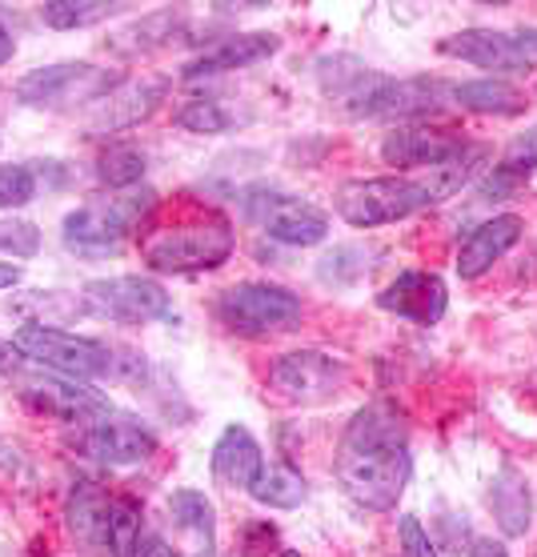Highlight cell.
Listing matches in <instances>:
<instances>
[{
	"label": "cell",
	"mask_w": 537,
	"mask_h": 557,
	"mask_svg": "<svg viewBox=\"0 0 537 557\" xmlns=\"http://www.w3.org/2000/svg\"><path fill=\"white\" fill-rule=\"evenodd\" d=\"M437 201H441V193H437L434 173H425V177H365L346 181L333 197V209L346 225L377 228L405 221V216L422 213Z\"/></svg>",
	"instance_id": "6da1fadb"
},
{
	"label": "cell",
	"mask_w": 537,
	"mask_h": 557,
	"mask_svg": "<svg viewBox=\"0 0 537 557\" xmlns=\"http://www.w3.org/2000/svg\"><path fill=\"white\" fill-rule=\"evenodd\" d=\"M413 473L410 445H346L337 454V482L358 506L389 513Z\"/></svg>",
	"instance_id": "7a4b0ae2"
},
{
	"label": "cell",
	"mask_w": 537,
	"mask_h": 557,
	"mask_svg": "<svg viewBox=\"0 0 537 557\" xmlns=\"http://www.w3.org/2000/svg\"><path fill=\"white\" fill-rule=\"evenodd\" d=\"M233 225L221 216L205 221H185V225H168L149 233L141 245L145 265L157 273H209V269L225 265L233 257Z\"/></svg>",
	"instance_id": "3957f363"
},
{
	"label": "cell",
	"mask_w": 537,
	"mask_h": 557,
	"mask_svg": "<svg viewBox=\"0 0 537 557\" xmlns=\"http://www.w3.org/2000/svg\"><path fill=\"white\" fill-rule=\"evenodd\" d=\"M217 317L237 337H282L301 325V301L282 285L241 281L217 297Z\"/></svg>",
	"instance_id": "277c9868"
},
{
	"label": "cell",
	"mask_w": 537,
	"mask_h": 557,
	"mask_svg": "<svg viewBox=\"0 0 537 557\" xmlns=\"http://www.w3.org/2000/svg\"><path fill=\"white\" fill-rule=\"evenodd\" d=\"M16 345L25 349V357L49 366L52 373H64V377L89 381V377H113L116 373V354L104 342L64 333V330H57V325H45V321L21 325Z\"/></svg>",
	"instance_id": "5b68a950"
},
{
	"label": "cell",
	"mask_w": 537,
	"mask_h": 557,
	"mask_svg": "<svg viewBox=\"0 0 537 557\" xmlns=\"http://www.w3.org/2000/svg\"><path fill=\"white\" fill-rule=\"evenodd\" d=\"M437 52L486 73L522 76L537 69V28H465L441 40Z\"/></svg>",
	"instance_id": "8992f818"
},
{
	"label": "cell",
	"mask_w": 537,
	"mask_h": 557,
	"mask_svg": "<svg viewBox=\"0 0 537 557\" xmlns=\"http://www.w3.org/2000/svg\"><path fill=\"white\" fill-rule=\"evenodd\" d=\"M153 209V193H125L116 201H89L64 216V245L77 253H109L125 242L133 225Z\"/></svg>",
	"instance_id": "52a82bcc"
},
{
	"label": "cell",
	"mask_w": 537,
	"mask_h": 557,
	"mask_svg": "<svg viewBox=\"0 0 537 557\" xmlns=\"http://www.w3.org/2000/svg\"><path fill=\"white\" fill-rule=\"evenodd\" d=\"M16 101L28 109H57V104H85L101 101L104 92H113V73H104L89 61H61L33 69L16 81Z\"/></svg>",
	"instance_id": "ba28073f"
},
{
	"label": "cell",
	"mask_w": 537,
	"mask_h": 557,
	"mask_svg": "<svg viewBox=\"0 0 537 557\" xmlns=\"http://www.w3.org/2000/svg\"><path fill=\"white\" fill-rule=\"evenodd\" d=\"M85 301L97 317H109L116 325H149L168 317L173 301L161 281L141 277V273H121V277H101L85 285Z\"/></svg>",
	"instance_id": "9c48e42d"
},
{
	"label": "cell",
	"mask_w": 537,
	"mask_h": 557,
	"mask_svg": "<svg viewBox=\"0 0 537 557\" xmlns=\"http://www.w3.org/2000/svg\"><path fill=\"white\" fill-rule=\"evenodd\" d=\"M346 361L317 354V349L282 354L273 361V369H268V385L282 393L285 401H294V406H321V401H329L333 393L346 389Z\"/></svg>",
	"instance_id": "30bf717a"
},
{
	"label": "cell",
	"mask_w": 537,
	"mask_h": 557,
	"mask_svg": "<svg viewBox=\"0 0 537 557\" xmlns=\"http://www.w3.org/2000/svg\"><path fill=\"white\" fill-rule=\"evenodd\" d=\"M16 385H21L25 406L52 413V418L80 421V425H92V421L113 409L97 389H85L77 377H64V373H52V369L49 373H21Z\"/></svg>",
	"instance_id": "8fae6325"
},
{
	"label": "cell",
	"mask_w": 537,
	"mask_h": 557,
	"mask_svg": "<svg viewBox=\"0 0 537 557\" xmlns=\"http://www.w3.org/2000/svg\"><path fill=\"white\" fill-rule=\"evenodd\" d=\"M80 449L101 461V466H141L145 457H153L157 437L141 418H128V413H104L92 425H85Z\"/></svg>",
	"instance_id": "7c38bea8"
},
{
	"label": "cell",
	"mask_w": 537,
	"mask_h": 557,
	"mask_svg": "<svg viewBox=\"0 0 537 557\" xmlns=\"http://www.w3.org/2000/svg\"><path fill=\"white\" fill-rule=\"evenodd\" d=\"M470 149V140L453 133V128H441V125H401L394 128L382 145V157L385 165L394 169H441L449 165L453 157Z\"/></svg>",
	"instance_id": "4fadbf2b"
},
{
	"label": "cell",
	"mask_w": 537,
	"mask_h": 557,
	"mask_svg": "<svg viewBox=\"0 0 537 557\" xmlns=\"http://www.w3.org/2000/svg\"><path fill=\"white\" fill-rule=\"evenodd\" d=\"M377 305L385 313L410 317L417 325H437L446 317L449 293L446 281L437 273H425V269H405L397 281H389L382 293H377Z\"/></svg>",
	"instance_id": "5bb4252c"
},
{
	"label": "cell",
	"mask_w": 537,
	"mask_h": 557,
	"mask_svg": "<svg viewBox=\"0 0 537 557\" xmlns=\"http://www.w3.org/2000/svg\"><path fill=\"white\" fill-rule=\"evenodd\" d=\"M522 233H525V221L517 213H498V216H489V221H482V225L461 242L458 273L465 281L482 277L486 269H494V261H501L513 245L522 242Z\"/></svg>",
	"instance_id": "9a60e30c"
},
{
	"label": "cell",
	"mask_w": 537,
	"mask_h": 557,
	"mask_svg": "<svg viewBox=\"0 0 537 557\" xmlns=\"http://www.w3.org/2000/svg\"><path fill=\"white\" fill-rule=\"evenodd\" d=\"M282 40L273 37V33H237L229 40H217V45H209L201 57H192L180 76L185 81H201V76H217V73H233V69H249V64L265 61L277 52Z\"/></svg>",
	"instance_id": "2e32d148"
},
{
	"label": "cell",
	"mask_w": 537,
	"mask_h": 557,
	"mask_svg": "<svg viewBox=\"0 0 537 557\" xmlns=\"http://www.w3.org/2000/svg\"><path fill=\"white\" fill-rule=\"evenodd\" d=\"M165 92H168V76H141V81L116 85L101 101V109H97V128L137 125V121H145L153 109H161Z\"/></svg>",
	"instance_id": "e0dca14e"
},
{
	"label": "cell",
	"mask_w": 537,
	"mask_h": 557,
	"mask_svg": "<svg viewBox=\"0 0 537 557\" xmlns=\"http://www.w3.org/2000/svg\"><path fill=\"white\" fill-rule=\"evenodd\" d=\"M261 466H265L261 445L245 425H229L221 433V442L213 445V478L225 490H253Z\"/></svg>",
	"instance_id": "ac0fdd59"
},
{
	"label": "cell",
	"mask_w": 537,
	"mask_h": 557,
	"mask_svg": "<svg viewBox=\"0 0 537 557\" xmlns=\"http://www.w3.org/2000/svg\"><path fill=\"white\" fill-rule=\"evenodd\" d=\"M109 494L101 485L77 482L68 490V506H64V521H68V533L73 542L85 545V549H109Z\"/></svg>",
	"instance_id": "d6986e66"
},
{
	"label": "cell",
	"mask_w": 537,
	"mask_h": 557,
	"mask_svg": "<svg viewBox=\"0 0 537 557\" xmlns=\"http://www.w3.org/2000/svg\"><path fill=\"white\" fill-rule=\"evenodd\" d=\"M261 228H265L273 242L309 249V245H321L329 237V213L309 201H297V197H282V205L265 216Z\"/></svg>",
	"instance_id": "ffe728a7"
},
{
	"label": "cell",
	"mask_w": 537,
	"mask_h": 557,
	"mask_svg": "<svg viewBox=\"0 0 537 557\" xmlns=\"http://www.w3.org/2000/svg\"><path fill=\"white\" fill-rule=\"evenodd\" d=\"M489 509L494 521L501 525L505 537H522L534 521V497H529V482L513 466H501L498 478L489 482Z\"/></svg>",
	"instance_id": "44dd1931"
},
{
	"label": "cell",
	"mask_w": 537,
	"mask_h": 557,
	"mask_svg": "<svg viewBox=\"0 0 537 557\" xmlns=\"http://www.w3.org/2000/svg\"><path fill=\"white\" fill-rule=\"evenodd\" d=\"M346 445H410V421L394 401H370L346 425Z\"/></svg>",
	"instance_id": "7402d4cb"
},
{
	"label": "cell",
	"mask_w": 537,
	"mask_h": 557,
	"mask_svg": "<svg viewBox=\"0 0 537 557\" xmlns=\"http://www.w3.org/2000/svg\"><path fill=\"white\" fill-rule=\"evenodd\" d=\"M453 104L470 109V113H494V116H517L525 109V97L501 76H482V81H465L453 85Z\"/></svg>",
	"instance_id": "603a6c76"
},
{
	"label": "cell",
	"mask_w": 537,
	"mask_h": 557,
	"mask_svg": "<svg viewBox=\"0 0 537 557\" xmlns=\"http://www.w3.org/2000/svg\"><path fill=\"white\" fill-rule=\"evenodd\" d=\"M249 494L261 502V506H273V509H297L305 506L309 497V485L305 478L297 473L289 461H265L261 473H257V482Z\"/></svg>",
	"instance_id": "cb8c5ba5"
},
{
	"label": "cell",
	"mask_w": 537,
	"mask_h": 557,
	"mask_svg": "<svg viewBox=\"0 0 537 557\" xmlns=\"http://www.w3.org/2000/svg\"><path fill=\"white\" fill-rule=\"evenodd\" d=\"M529 169H537V125L525 128V133H517V137L510 140V149L501 152L498 169L486 177L482 193H494V197L513 193L525 177H529Z\"/></svg>",
	"instance_id": "d4e9b609"
},
{
	"label": "cell",
	"mask_w": 537,
	"mask_h": 557,
	"mask_svg": "<svg viewBox=\"0 0 537 557\" xmlns=\"http://www.w3.org/2000/svg\"><path fill=\"white\" fill-rule=\"evenodd\" d=\"M145 169H149V161H145V152L137 149V145L113 140V145H104V149L97 152V177L116 193H128L133 185H141Z\"/></svg>",
	"instance_id": "484cf974"
},
{
	"label": "cell",
	"mask_w": 537,
	"mask_h": 557,
	"mask_svg": "<svg viewBox=\"0 0 537 557\" xmlns=\"http://www.w3.org/2000/svg\"><path fill=\"white\" fill-rule=\"evenodd\" d=\"M168 513L177 521L180 530L192 533L197 545L213 554V506H209L205 494H197V490H177V494L168 497Z\"/></svg>",
	"instance_id": "4316f807"
},
{
	"label": "cell",
	"mask_w": 537,
	"mask_h": 557,
	"mask_svg": "<svg viewBox=\"0 0 537 557\" xmlns=\"http://www.w3.org/2000/svg\"><path fill=\"white\" fill-rule=\"evenodd\" d=\"M109 554L141 557V506L133 497H113V509H109Z\"/></svg>",
	"instance_id": "83f0119b"
},
{
	"label": "cell",
	"mask_w": 537,
	"mask_h": 557,
	"mask_svg": "<svg viewBox=\"0 0 537 557\" xmlns=\"http://www.w3.org/2000/svg\"><path fill=\"white\" fill-rule=\"evenodd\" d=\"M109 13H116V4H104V0H49V4H40V21L49 28H61V33L89 28Z\"/></svg>",
	"instance_id": "f1b7e54d"
},
{
	"label": "cell",
	"mask_w": 537,
	"mask_h": 557,
	"mask_svg": "<svg viewBox=\"0 0 537 557\" xmlns=\"http://www.w3.org/2000/svg\"><path fill=\"white\" fill-rule=\"evenodd\" d=\"M173 121H177L180 128H189V133H205V137H213V133H225V128H229V113H225L217 101L180 104Z\"/></svg>",
	"instance_id": "f546056e"
},
{
	"label": "cell",
	"mask_w": 537,
	"mask_h": 557,
	"mask_svg": "<svg viewBox=\"0 0 537 557\" xmlns=\"http://www.w3.org/2000/svg\"><path fill=\"white\" fill-rule=\"evenodd\" d=\"M0 253L37 257L40 253V228L25 216H0Z\"/></svg>",
	"instance_id": "4dcf8cb0"
},
{
	"label": "cell",
	"mask_w": 537,
	"mask_h": 557,
	"mask_svg": "<svg viewBox=\"0 0 537 557\" xmlns=\"http://www.w3.org/2000/svg\"><path fill=\"white\" fill-rule=\"evenodd\" d=\"M37 197V177L25 165L0 169V209H21Z\"/></svg>",
	"instance_id": "1f68e13d"
},
{
	"label": "cell",
	"mask_w": 537,
	"mask_h": 557,
	"mask_svg": "<svg viewBox=\"0 0 537 557\" xmlns=\"http://www.w3.org/2000/svg\"><path fill=\"white\" fill-rule=\"evenodd\" d=\"M397 537H401V557H437L429 533H425V525L413 513L397 521Z\"/></svg>",
	"instance_id": "d6a6232c"
},
{
	"label": "cell",
	"mask_w": 537,
	"mask_h": 557,
	"mask_svg": "<svg viewBox=\"0 0 537 557\" xmlns=\"http://www.w3.org/2000/svg\"><path fill=\"white\" fill-rule=\"evenodd\" d=\"M28 366L25 349L16 342H0V377H13V373H21V369Z\"/></svg>",
	"instance_id": "836d02e7"
},
{
	"label": "cell",
	"mask_w": 537,
	"mask_h": 557,
	"mask_svg": "<svg viewBox=\"0 0 537 557\" xmlns=\"http://www.w3.org/2000/svg\"><path fill=\"white\" fill-rule=\"evenodd\" d=\"M470 557H510V554H505V545H501L498 537H477V542L470 545Z\"/></svg>",
	"instance_id": "e575fe53"
},
{
	"label": "cell",
	"mask_w": 537,
	"mask_h": 557,
	"mask_svg": "<svg viewBox=\"0 0 537 557\" xmlns=\"http://www.w3.org/2000/svg\"><path fill=\"white\" fill-rule=\"evenodd\" d=\"M141 557H180V554L165 542V537H149V542L141 545Z\"/></svg>",
	"instance_id": "d590c367"
},
{
	"label": "cell",
	"mask_w": 537,
	"mask_h": 557,
	"mask_svg": "<svg viewBox=\"0 0 537 557\" xmlns=\"http://www.w3.org/2000/svg\"><path fill=\"white\" fill-rule=\"evenodd\" d=\"M21 277H25V269L16 265H0V293L13 289V285H21Z\"/></svg>",
	"instance_id": "8d00e7d4"
},
{
	"label": "cell",
	"mask_w": 537,
	"mask_h": 557,
	"mask_svg": "<svg viewBox=\"0 0 537 557\" xmlns=\"http://www.w3.org/2000/svg\"><path fill=\"white\" fill-rule=\"evenodd\" d=\"M13 52H16V45H13V33L0 25V64H9L13 61Z\"/></svg>",
	"instance_id": "74e56055"
},
{
	"label": "cell",
	"mask_w": 537,
	"mask_h": 557,
	"mask_svg": "<svg viewBox=\"0 0 537 557\" xmlns=\"http://www.w3.org/2000/svg\"><path fill=\"white\" fill-rule=\"evenodd\" d=\"M282 557H301V554H294V549H289V554H282Z\"/></svg>",
	"instance_id": "f35d334b"
}]
</instances>
